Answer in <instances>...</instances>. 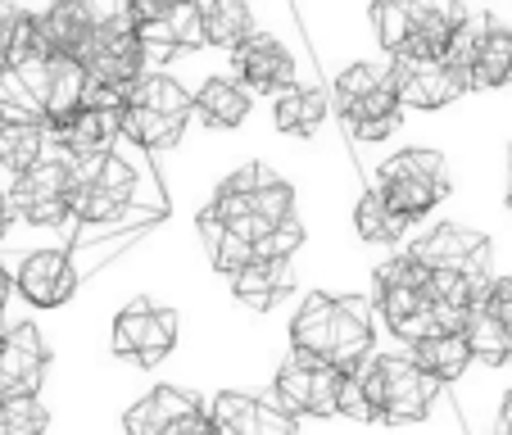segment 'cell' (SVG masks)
<instances>
[{
    "label": "cell",
    "instance_id": "1",
    "mask_svg": "<svg viewBox=\"0 0 512 435\" xmlns=\"http://www.w3.org/2000/svg\"><path fill=\"white\" fill-rule=\"evenodd\" d=\"M377 309L368 295H322L309 290L290 322V349L304 358H318L336 372H354L372 358L377 345Z\"/></svg>",
    "mask_w": 512,
    "mask_h": 435
},
{
    "label": "cell",
    "instance_id": "2",
    "mask_svg": "<svg viewBox=\"0 0 512 435\" xmlns=\"http://www.w3.org/2000/svg\"><path fill=\"white\" fill-rule=\"evenodd\" d=\"M209 213L232 236H241L245 245H259L263 236L277 232L286 218H295V191H290V182H281L272 168L245 164L218 186V200L209 204Z\"/></svg>",
    "mask_w": 512,
    "mask_h": 435
},
{
    "label": "cell",
    "instance_id": "3",
    "mask_svg": "<svg viewBox=\"0 0 512 435\" xmlns=\"http://www.w3.org/2000/svg\"><path fill=\"white\" fill-rule=\"evenodd\" d=\"M349 377L363 390L372 417L390 422V426L422 422V417L431 413L435 395H440V386H435L431 377H422L408 354H377V358H368V363H358Z\"/></svg>",
    "mask_w": 512,
    "mask_h": 435
},
{
    "label": "cell",
    "instance_id": "4",
    "mask_svg": "<svg viewBox=\"0 0 512 435\" xmlns=\"http://www.w3.org/2000/svg\"><path fill=\"white\" fill-rule=\"evenodd\" d=\"M191 123V96L182 82H173L168 73H145L127 87L123 100V136L145 150H168L186 136Z\"/></svg>",
    "mask_w": 512,
    "mask_h": 435
},
{
    "label": "cell",
    "instance_id": "5",
    "mask_svg": "<svg viewBox=\"0 0 512 435\" xmlns=\"http://www.w3.org/2000/svg\"><path fill=\"white\" fill-rule=\"evenodd\" d=\"M331 109L358 141H386L399 127V91L386 64H349L331 87Z\"/></svg>",
    "mask_w": 512,
    "mask_h": 435
},
{
    "label": "cell",
    "instance_id": "6",
    "mask_svg": "<svg viewBox=\"0 0 512 435\" xmlns=\"http://www.w3.org/2000/svg\"><path fill=\"white\" fill-rule=\"evenodd\" d=\"M372 191L390 204V209L413 223V218H426L435 204L454 191L449 182V164L440 150H426V145H413V150H399L386 164L377 168V186Z\"/></svg>",
    "mask_w": 512,
    "mask_h": 435
},
{
    "label": "cell",
    "instance_id": "7",
    "mask_svg": "<svg viewBox=\"0 0 512 435\" xmlns=\"http://www.w3.org/2000/svg\"><path fill=\"white\" fill-rule=\"evenodd\" d=\"M82 73L91 82H105V87H132L136 78H145V50L136 41L132 23H127V5H118L114 14H96V32L82 46L78 55Z\"/></svg>",
    "mask_w": 512,
    "mask_h": 435
},
{
    "label": "cell",
    "instance_id": "8",
    "mask_svg": "<svg viewBox=\"0 0 512 435\" xmlns=\"http://www.w3.org/2000/svg\"><path fill=\"white\" fill-rule=\"evenodd\" d=\"M136 195V168L118 155L78 159L73 164V218L82 223H114Z\"/></svg>",
    "mask_w": 512,
    "mask_h": 435
},
{
    "label": "cell",
    "instance_id": "9",
    "mask_svg": "<svg viewBox=\"0 0 512 435\" xmlns=\"http://www.w3.org/2000/svg\"><path fill=\"white\" fill-rule=\"evenodd\" d=\"M340 381H345V372L290 349V358L272 381V404L286 417H331L340 404Z\"/></svg>",
    "mask_w": 512,
    "mask_h": 435
},
{
    "label": "cell",
    "instance_id": "10",
    "mask_svg": "<svg viewBox=\"0 0 512 435\" xmlns=\"http://www.w3.org/2000/svg\"><path fill=\"white\" fill-rule=\"evenodd\" d=\"M408 259L426 272H454V277H472V281H490V259L494 245L490 236L472 232L463 223H440L408 245Z\"/></svg>",
    "mask_w": 512,
    "mask_h": 435
},
{
    "label": "cell",
    "instance_id": "11",
    "mask_svg": "<svg viewBox=\"0 0 512 435\" xmlns=\"http://www.w3.org/2000/svg\"><path fill=\"white\" fill-rule=\"evenodd\" d=\"M14 204L19 218L37 227H59L73 218V164L59 150H50L37 168H28L23 177H14Z\"/></svg>",
    "mask_w": 512,
    "mask_h": 435
},
{
    "label": "cell",
    "instance_id": "12",
    "mask_svg": "<svg viewBox=\"0 0 512 435\" xmlns=\"http://www.w3.org/2000/svg\"><path fill=\"white\" fill-rule=\"evenodd\" d=\"M177 327H182V318H177L173 309L150 304V300H132L114 318V354L136 358L141 368H155V363H164V358L173 354Z\"/></svg>",
    "mask_w": 512,
    "mask_h": 435
},
{
    "label": "cell",
    "instance_id": "13",
    "mask_svg": "<svg viewBox=\"0 0 512 435\" xmlns=\"http://www.w3.org/2000/svg\"><path fill=\"white\" fill-rule=\"evenodd\" d=\"M127 23H132L145 59L150 55L168 59V55H177V50L204 46L200 5H127Z\"/></svg>",
    "mask_w": 512,
    "mask_h": 435
},
{
    "label": "cell",
    "instance_id": "14",
    "mask_svg": "<svg viewBox=\"0 0 512 435\" xmlns=\"http://www.w3.org/2000/svg\"><path fill=\"white\" fill-rule=\"evenodd\" d=\"M390 78L399 91V109H445L467 96V78L445 59H390Z\"/></svg>",
    "mask_w": 512,
    "mask_h": 435
},
{
    "label": "cell",
    "instance_id": "15",
    "mask_svg": "<svg viewBox=\"0 0 512 435\" xmlns=\"http://www.w3.org/2000/svg\"><path fill=\"white\" fill-rule=\"evenodd\" d=\"M232 73H236L232 82H241L245 91L281 96V91L295 87V55L277 37H268V32H250L232 50Z\"/></svg>",
    "mask_w": 512,
    "mask_h": 435
},
{
    "label": "cell",
    "instance_id": "16",
    "mask_svg": "<svg viewBox=\"0 0 512 435\" xmlns=\"http://www.w3.org/2000/svg\"><path fill=\"white\" fill-rule=\"evenodd\" d=\"M50 368V349L32 322H14L0 340V404L19 395H37Z\"/></svg>",
    "mask_w": 512,
    "mask_h": 435
},
{
    "label": "cell",
    "instance_id": "17",
    "mask_svg": "<svg viewBox=\"0 0 512 435\" xmlns=\"http://www.w3.org/2000/svg\"><path fill=\"white\" fill-rule=\"evenodd\" d=\"M204 413L209 435H295V417H286L272 399H254L241 390H223Z\"/></svg>",
    "mask_w": 512,
    "mask_h": 435
},
{
    "label": "cell",
    "instance_id": "18",
    "mask_svg": "<svg viewBox=\"0 0 512 435\" xmlns=\"http://www.w3.org/2000/svg\"><path fill=\"white\" fill-rule=\"evenodd\" d=\"M472 10L449 5V0H426V5H404V50L399 59H445L454 32Z\"/></svg>",
    "mask_w": 512,
    "mask_h": 435
},
{
    "label": "cell",
    "instance_id": "19",
    "mask_svg": "<svg viewBox=\"0 0 512 435\" xmlns=\"http://www.w3.org/2000/svg\"><path fill=\"white\" fill-rule=\"evenodd\" d=\"M14 290H23V300L37 304V309H59V304L73 300L78 272H73V263H68L64 250H32L28 259L19 263Z\"/></svg>",
    "mask_w": 512,
    "mask_h": 435
},
{
    "label": "cell",
    "instance_id": "20",
    "mask_svg": "<svg viewBox=\"0 0 512 435\" xmlns=\"http://www.w3.org/2000/svg\"><path fill=\"white\" fill-rule=\"evenodd\" d=\"M32 19H37L41 46H46L50 59H78L82 46L91 41V32H96V10L82 5V0H59L50 10L32 14Z\"/></svg>",
    "mask_w": 512,
    "mask_h": 435
},
{
    "label": "cell",
    "instance_id": "21",
    "mask_svg": "<svg viewBox=\"0 0 512 435\" xmlns=\"http://www.w3.org/2000/svg\"><path fill=\"white\" fill-rule=\"evenodd\" d=\"M200 408H204V404H200L195 395H186V390L159 386V390H150L145 399H136V404L127 408L123 426H127V435H164L173 422H182V417L200 413Z\"/></svg>",
    "mask_w": 512,
    "mask_h": 435
},
{
    "label": "cell",
    "instance_id": "22",
    "mask_svg": "<svg viewBox=\"0 0 512 435\" xmlns=\"http://www.w3.org/2000/svg\"><path fill=\"white\" fill-rule=\"evenodd\" d=\"M50 155V132L37 118H5L0 123V168L23 177Z\"/></svg>",
    "mask_w": 512,
    "mask_h": 435
},
{
    "label": "cell",
    "instance_id": "23",
    "mask_svg": "<svg viewBox=\"0 0 512 435\" xmlns=\"http://www.w3.org/2000/svg\"><path fill=\"white\" fill-rule=\"evenodd\" d=\"M191 114L204 118L209 127H218V132H232V127H241L245 114H250V91L232 78H209L191 96Z\"/></svg>",
    "mask_w": 512,
    "mask_h": 435
},
{
    "label": "cell",
    "instance_id": "24",
    "mask_svg": "<svg viewBox=\"0 0 512 435\" xmlns=\"http://www.w3.org/2000/svg\"><path fill=\"white\" fill-rule=\"evenodd\" d=\"M331 114V96L322 87H295L281 91L277 100H272V123L281 127L286 136H313L322 123H327Z\"/></svg>",
    "mask_w": 512,
    "mask_h": 435
},
{
    "label": "cell",
    "instance_id": "25",
    "mask_svg": "<svg viewBox=\"0 0 512 435\" xmlns=\"http://www.w3.org/2000/svg\"><path fill=\"white\" fill-rule=\"evenodd\" d=\"M408 358L422 377H431L435 386H449L458 381L467 368H472V349H467L463 336H431V340H417L408 345Z\"/></svg>",
    "mask_w": 512,
    "mask_h": 435
},
{
    "label": "cell",
    "instance_id": "26",
    "mask_svg": "<svg viewBox=\"0 0 512 435\" xmlns=\"http://www.w3.org/2000/svg\"><path fill=\"white\" fill-rule=\"evenodd\" d=\"M508 82H512V28L490 23L472 55V64H467V87L494 91V87H508Z\"/></svg>",
    "mask_w": 512,
    "mask_h": 435
},
{
    "label": "cell",
    "instance_id": "27",
    "mask_svg": "<svg viewBox=\"0 0 512 435\" xmlns=\"http://www.w3.org/2000/svg\"><path fill=\"white\" fill-rule=\"evenodd\" d=\"M290 290V263H268V259H254L245 272L232 277V295L254 313H268L272 304L281 300Z\"/></svg>",
    "mask_w": 512,
    "mask_h": 435
},
{
    "label": "cell",
    "instance_id": "28",
    "mask_svg": "<svg viewBox=\"0 0 512 435\" xmlns=\"http://www.w3.org/2000/svg\"><path fill=\"white\" fill-rule=\"evenodd\" d=\"M200 23H204V46H223V50H236L254 32V19L241 0H209V5H200Z\"/></svg>",
    "mask_w": 512,
    "mask_h": 435
},
{
    "label": "cell",
    "instance_id": "29",
    "mask_svg": "<svg viewBox=\"0 0 512 435\" xmlns=\"http://www.w3.org/2000/svg\"><path fill=\"white\" fill-rule=\"evenodd\" d=\"M200 241H204V254H209L213 272H223V277H236L254 263V245H245L241 236H232L209 209L200 213Z\"/></svg>",
    "mask_w": 512,
    "mask_h": 435
},
{
    "label": "cell",
    "instance_id": "30",
    "mask_svg": "<svg viewBox=\"0 0 512 435\" xmlns=\"http://www.w3.org/2000/svg\"><path fill=\"white\" fill-rule=\"evenodd\" d=\"M354 232L363 236L368 245H399L404 241V232H408V223L390 209L386 200H381L377 191H368L363 200L354 204Z\"/></svg>",
    "mask_w": 512,
    "mask_h": 435
},
{
    "label": "cell",
    "instance_id": "31",
    "mask_svg": "<svg viewBox=\"0 0 512 435\" xmlns=\"http://www.w3.org/2000/svg\"><path fill=\"white\" fill-rule=\"evenodd\" d=\"M50 413L37 395H19L0 404V435H46Z\"/></svg>",
    "mask_w": 512,
    "mask_h": 435
},
{
    "label": "cell",
    "instance_id": "32",
    "mask_svg": "<svg viewBox=\"0 0 512 435\" xmlns=\"http://www.w3.org/2000/svg\"><path fill=\"white\" fill-rule=\"evenodd\" d=\"M476 309H481L490 322H499L503 331H512V277H490V286H485Z\"/></svg>",
    "mask_w": 512,
    "mask_h": 435
},
{
    "label": "cell",
    "instance_id": "33",
    "mask_svg": "<svg viewBox=\"0 0 512 435\" xmlns=\"http://www.w3.org/2000/svg\"><path fill=\"white\" fill-rule=\"evenodd\" d=\"M164 435H209V413L200 408V413H191V417H182V422H173Z\"/></svg>",
    "mask_w": 512,
    "mask_h": 435
},
{
    "label": "cell",
    "instance_id": "34",
    "mask_svg": "<svg viewBox=\"0 0 512 435\" xmlns=\"http://www.w3.org/2000/svg\"><path fill=\"white\" fill-rule=\"evenodd\" d=\"M14 223H19V204H14V191H10V186H0V236L10 232Z\"/></svg>",
    "mask_w": 512,
    "mask_h": 435
},
{
    "label": "cell",
    "instance_id": "35",
    "mask_svg": "<svg viewBox=\"0 0 512 435\" xmlns=\"http://www.w3.org/2000/svg\"><path fill=\"white\" fill-rule=\"evenodd\" d=\"M494 435H512V390L503 395V404H499V422H494Z\"/></svg>",
    "mask_w": 512,
    "mask_h": 435
},
{
    "label": "cell",
    "instance_id": "36",
    "mask_svg": "<svg viewBox=\"0 0 512 435\" xmlns=\"http://www.w3.org/2000/svg\"><path fill=\"white\" fill-rule=\"evenodd\" d=\"M10 290H14V281H10V272L0 268V313H5V304H10Z\"/></svg>",
    "mask_w": 512,
    "mask_h": 435
},
{
    "label": "cell",
    "instance_id": "37",
    "mask_svg": "<svg viewBox=\"0 0 512 435\" xmlns=\"http://www.w3.org/2000/svg\"><path fill=\"white\" fill-rule=\"evenodd\" d=\"M508 168H512V145H508Z\"/></svg>",
    "mask_w": 512,
    "mask_h": 435
},
{
    "label": "cell",
    "instance_id": "38",
    "mask_svg": "<svg viewBox=\"0 0 512 435\" xmlns=\"http://www.w3.org/2000/svg\"><path fill=\"white\" fill-rule=\"evenodd\" d=\"M508 209H512V191H508Z\"/></svg>",
    "mask_w": 512,
    "mask_h": 435
},
{
    "label": "cell",
    "instance_id": "39",
    "mask_svg": "<svg viewBox=\"0 0 512 435\" xmlns=\"http://www.w3.org/2000/svg\"><path fill=\"white\" fill-rule=\"evenodd\" d=\"M0 340H5V327H0Z\"/></svg>",
    "mask_w": 512,
    "mask_h": 435
},
{
    "label": "cell",
    "instance_id": "40",
    "mask_svg": "<svg viewBox=\"0 0 512 435\" xmlns=\"http://www.w3.org/2000/svg\"><path fill=\"white\" fill-rule=\"evenodd\" d=\"M0 241H5V236H0Z\"/></svg>",
    "mask_w": 512,
    "mask_h": 435
}]
</instances>
